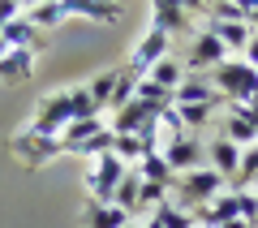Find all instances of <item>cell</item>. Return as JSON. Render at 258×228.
Here are the masks:
<instances>
[{"label": "cell", "instance_id": "24", "mask_svg": "<svg viewBox=\"0 0 258 228\" xmlns=\"http://www.w3.org/2000/svg\"><path fill=\"white\" fill-rule=\"evenodd\" d=\"M232 194H245V185H258V146H245L241 151V168H237V177H232Z\"/></svg>", "mask_w": 258, "mask_h": 228}, {"label": "cell", "instance_id": "40", "mask_svg": "<svg viewBox=\"0 0 258 228\" xmlns=\"http://www.w3.org/2000/svg\"><path fill=\"white\" fill-rule=\"evenodd\" d=\"M220 228H249L245 219H228V224H220Z\"/></svg>", "mask_w": 258, "mask_h": 228}, {"label": "cell", "instance_id": "35", "mask_svg": "<svg viewBox=\"0 0 258 228\" xmlns=\"http://www.w3.org/2000/svg\"><path fill=\"white\" fill-rule=\"evenodd\" d=\"M237 207H241V219L249 228H258V194H237Z\"/></svg>", "mask_w": 258, "mask_h": 228}, {"label": "cell", "instance_id": "37", "mask_svg": "<svg viewBox=\"0 0 258 228\" xmlns=\"http://www.w3.org/2000/svg\"><path fill=\"white\" fill-rule=\"evenodd\" d=\"M241 61H245L249 69H258V35H254V39L245 43V52H241Z\"/></svg>", "mask_w": 258, "mask_h": 228}, {"label": "cell", "instance_id": "6", "mask_svg": "<svg viewBox=\"0 0 258 228\" xmlns=\"http://www.w3.org/2000/svg\"><path fill=\"white\" fill-rule=\"evenodd\" d=\"M125 173H129V168L120 164L116 155H103L99 164L86 173V194H91V202H103V207H108L112 194H116V185L125 181Z\"/></svg>", "mask_w": 258, "mask_h": 228}, {"label": "cell", "instance_id": "32", "mask_svg": "<svg viewBox=\"0 0 258 228\" xmlns=\"http://www.w3.org/2000/svg\"><path fill=\"white\" fill-rule=\"evenodd\" d=\"M220 108V103H185V108H176V117H181V125H207L211 121V112Z\"/></svg>", "mask_w": 258, "mask_h": 228}, {"label": "cell", "instance_id": "12", "mask_svg": "<svg viewBox=\"0 0 258 228\" xmlns=\"http://www.w3.org/2000/svg\"><path fill=\"white\" fill-rule=\"evenodd\" d=\"M185 103H224V99L215 95V86L207 82L203 73H189V78L172 91V108H185Z\"/></svg>", "mask_w": 258, "mask_h": 228}, {"label": "cell", "instance_id": "38", "mask_svg": "<svg viewBox=\"0 0 258 228\" xmlns=\"http://www.w3.org/2000/svg\"><path fill=\"white\" fill-rule=\"evenodd\" d=\"M249 22L258 26V0H249V9H245V26H249Z\"/></svg>", "mask_w": 258, "mask_h": 228}, {"label": "cell", "instance_id": "26", "mask_svg": "<svg viewBox=\"0 0 258 228\" xmlns=\"http://www.w3.org/2000/svg\"><path fill=\"white\" fill-rule=\"evenodd\" d=\"M112 155L120 159V164H134L138 168L142 164V155H147V146H142V138H134V134H116V146H112Z\"/></svg>", "mask_w": 258, "mask_h": 228}, {"label": "cell", "instance_id": "22", "mask_svg": "<svg viewBox=\"0 0 258 228\" xmlns=\"http://www.w3.org/2000/svg\"><path fill=\"white\" fill-rule=\"evenodd\" d=\"M155 86H164V91H176V86L185 82V61H172V56H164V61L155 65V69L147 73Z\"/></svg>", "mask_w": 258, "mask_h": 228}, {"label": "cell", "instance_id": "11", "mask_svg": "<svg viewBox=\"0 0 258 228\" xmlns=\"http://www.w3.org/2000/svg\"><path fill=\"white\" fill-rule=\"evenodd\" d=\"M228 219H241L237 194H215L207 207L194 211V224H203V228H220V224H228Z\"/></svg>", "mask_w": 258, "mask_h": 228}, {"label": "cell", "instance_id": "17", "mask_svg": "<svg viewBox=\"0 0 258 228\" xmlns=\"http://www.w3.org/2000/svg\"><path fill=\"white\" fill-rule=\"evenodd\" d=\"M64 18H91V22H112L120 13V5H99V0H60Z\"/></svg>", "mask_w": 258, "mask_h": 228}, {"label": "cell", "instance_id": "5", "mask_svg": "<svg viewBox=\"0 0 258 228\" xmlns=\"http://www.w3.org/2000/svg\"><path fill=\"white\" fill-rule=\"evenodd\" d=\"M168 52H172V39H168L164 30H155V26H151L147 35H142L138 43H134V56H129V65H125V69L134 73V78H147V73L155 69V65L164 61Z\"/></svg>", "mask_w": 258, "mask_h": 228}, {"label": "cell", "instance_id": "13", "mask_svg": "<svg viewBox=\"0 0 258 228\" xmlns=\"http://www.w3.org/2000/svg\"><path fill=\"white\" fill-rule=\"evenodd\" d=\"M207 159H211L207 168H215L224 181H232V177H237V168H241V146H232L228 138H215V142L207 146Z\"/></svg>", "mask_w": 258, "mask_h": 228}, {"label": "cell", "instance_id": "21", "mask_svg": "<svg viewBox=\"0 0 258 228\" xmlns=\"http://www.w3.org/2000/svg\"><path fill=\"white\" fill-rule=\"evenodd\" d=\"M138 185H142V177L134 173V168H129V173H125V181H120V185H116V194H112V207H120L129 219L138 215Z\"/></svg>", "mask_w": 258, "mask_h": 228}, {"label": "cell", "instance_id": "28", "mask_svg": "<svg viewBox=\"0 0 258 228\" xmlns=\"http://www.w3.org/2000/svg\"><path fill=\"white\" fill-rule=\"evenodd\" d=\"M116 78H120V69H103L99 78H91V86H86V91H91V99H95V108H108V99H112V91H116Z\"/></svg>", "mask_w": 258, "mask_h": 228}, {"label": "cell", "instance_id": "18", "mask_svg": "<svg viewBox=\"0 0 258 228\" xmlns=\"http://www.w3.org/2000/svg\"><path fill=\"white\" fill-rule=\"evenodd\" d=\"M22 18L30 22V26H60L64 22V5L60 0H39V5H22Z\"/></svg>", "mask_w": 258, "mask_h": 228}, {"label": "cell", "instance_id": "10", "mask_svg": "<svg viewBox=\"0 0 258 228\" xmlns=\"http://www.w3.org/2000/svg\"><path fill=\"white\" fill-rule=\"evenodd\" d=\"M185 18H189V5H181V0H155V5H151V26L164 30L168 39L189 30V22H185Z\"/></svg>", "mask_w": 258, "mask_h": 228}, {"label": "cell", "instance_id": "27", "mask_svg": "<svg viewBox=\"0 0 258 228\" xmlns=\"http://www.w3.org/2000/svg\"><path fill=\"white\" fill-rule=\"evenodd\" d=\"M112 146H116V134H112V129H99V134L95 138H86L82 146H74V151H69V155H82V159H91V155H112Z\"/></svg>", "mask_w": 258, "mask_h": 228}, {"label": "cell", "instance_id": "42", "mask_svg": "<svg viewBox=\"0 0 258 228\" xmlns=\"http://www.w3.org/2000/svg\"><path fill=\"white\" fill-rule=\"evenodd\" d=\"M249 108H258V91H254V99H249Z\"/></svg>", "mask_w": 258, "mask_h": 228}, {"label": "cell", "instance_id": "1", "mask_svg": "<svg viewBox=\"0 0 258 228\" xmlns=\"http://www.w3.org/2000/svg\"><path fill=\"white\" fill-rule=\"evenodd\" d=\"M207 82L215 86V95H220L224 103H249L258 91V69H249L241 56H228L224 65H215L211 73H203Z\"/></svg>", "mask_w": 258, "mask_h": 228}, {"label": "cell", "instance_id": "16", "mask_svg": "<svg viewBox=\"0 0 258 228\" xmlns=\"http://www.w3.org/2000/svg\"><path fill=\"white\" fill-rule=\"evenodd\" d=\"M125 224H134V219L125 215L120 207H103V202H86V211H82V228H125Z\"/></svg>", "mask_w": 258, "mask_h": 228}, {"label": "cell", "instance_id": "23", "mask_svg": "<svg viewBox=\"0 0 258 228\" xmlns=\"http://www.w3.org/2000/svg\"><path fill=\"white\" fill-rule=\"evenodd\" d=\"M103 129V121L99 117H91V121H74V125H64V134H60V146H64V155L74 151V146H82L86 138H95Z\"/></svg>", "mask_w": 258, "mask_h": 228}, {"label": "cell", "instance_id": "7", "mask_svg": "<svg viewBox=\"0 0 258 228\" xmlns=\"http://www.w3.org/2000/svg\"><path fill=\"white\" fill-rule=\"evenodd\" d=\"M69 95L64 91H52V95H43L39 99V108H35V134H47V138H60L64 134V125H69Z\"/></svg>", "mask_w": 258, "mask_h": 228}, {"label": "cell", "instance_id": "29", "mask_svg": "<svg viewBox=\"0 0 258 228\" xmlns=\"http://www.w3.org/2000/svg\"><path fill=\"white\" fill-rule=\"evenodd\" d=\"M134 95H138V78H134L129 69H120V78H116V91H112L108 108H112V112H120L125 103H134Z\"/></svg>", "mask_w": 258, "mask_h": 228}, {"label": "cell", "instance_id": "25", "mask_svg": "<svg viewBox=\"0 0 258 228\" xmlns=\"http://www.w3.org/2000/svg\"><path fill=\"white\" fill-rule=\"evenodd\" d=\"M69 117L74 121H91V117H99V108H95V99H91V91H86V86H69ZM74 121H69V125H74Z\"/></svg>", "mask_w": 258, "mask_h": 228}, {"label": "cell", "instance_id": "30", "mask_svg": "<svg viewBox=\"0 0 258 228\" xmlns=\"http://www.w3.org/2000/svg\"><path fill=\"white\" fill-rule=\"evenodd\" d=\"M138 99L142 103H151V108H172V91H164V86H155L151 78H138Z\"/></svg>", "mask_w": 258, "mask_h": 228}, {"label": "cell", "instance_id": "20", "mask_svg": "<svg viewBox=\"0 0 258 228\" xmlns=\"http://www.w3.org/2000/svg\"><path fill=\"white\" fill-rule=\"evenodd\" d=\"M134 173H138L142 181H151V185H164V190H172V185H176V173L168 168L164 155H142V164L134 168Z\"/></svg>", "mask_w": 258, "mask_h": 228}, {"label": "cell", "instance_id": "34", "mask_svg": "<svg viewBox=\"0 0 258 228\" xmlns=\"http://www.w3.org/2000/svg\"><path fill=\"white\" fill-rule=\"evenodd\" d=\"M159 202H168V190H164V185L142 181V185H138V211H142V207H151V211H155Z\"/></svg>", "mask_w": 258, "mask_h": 228}, {"label": "cell", "instance_id": "43", "mask_svg": "<svg viewBox=\"0 0 258 228\" xmlns=\"http://www.w3.org/2000/svg\"><path fill=\"white\" fill-rule=\"evenodd\" d=\"M125 228H138V219H134V224H125Z\"/></svg>", "mask_w": 258, "mask_h": 228}, {"label": "cell", "instance_id": "33", "mask_svg": "<svg viewBox=\"0 0 258 228\" xmlns=\"http://www.w3.org/2000/svg\"><path fill=\"white\" fill-rule=\"evenodd\" d=\"M245 9H249V0H241V5H232V0H215L211 18L215 22H245Z\"/></svg>", "mask_w": 258, "mask_h": 228}, {"label": "cell", "instance_id": "19", "mask_svg": "<svg viewBox=\"0 0 258 228\" xmlns=\"http://www.w3.org/2000/svg\"><path fill=\"white\" fill-rule=\"evenodd\" d=\"M0 35H5V43H9V47H26V52H39V43H43V35H39V26H30L26 18L9 22V26L0 30Z\"/></svg>", "mask_w": 258, "mask_h": 228}, {"label": "cell", "instance_id": "2", "mask_svg": "<svg viewBox=\"0 0 258 228\" xmlns=\"http://www.w3.org/2000/svg\"><path fill=\"white\" fill-rule=\"evenodd\" d=\"M224 185H228V181H224V177L215 173V168H194V173L176 177V185H172V190H176V198H181L176 207L194 215V211H198V207H207V202H211L215 194H224Z\"/></svg>", "mask_w": 258, "mask_h": 228}, {"label": "cell", "instance_id": "31", "mask_svg": "<svg viewBox=\"0 0 258 228\" xmlns=\"http://www.w3.org/2000/svg\"><path fill=\"white\" fill-rule=\"evenodd\" d=\"M155 219L164 228H194V215L189 211H181V207H172V202H159L155 207Z\"/></svg>", "mask_w": 258, "mask_h": 228}, {"label": "cell", "instance_id": "4", "mask_svg": "<svg viewBox=\"0 0 258 228\" xmlns=\"http://www.w3.org/2000/svg\"><path fill=\"white\" fill-rule=\"evenodd\" d=\"M9 151H13V155H18L22 164H26V168H35V164H47V159L64 155L60 138L35 134V129H22V134H13V138H9Z\"/></svg>", "mask_w": 258, "mask_h": 228}, {"label": "cell", "instance_id": "15", "mask_svg": "<svg viewBox=\"0 0 258 228\" xmlns=\"http://www.w3.org/2000/svg\"><path fill=\"white\" fill-rule=\"evenodd\" d=\"M207 35H215V39H220V43H224V52H245V43L254 39L245 22H215V18L207 22Z\"/></svg>", "mask_w": 258, "mask_h": 228}, {"label": "cell", "instance_id": "3", "mask_svg": "<svg viewBox=\"0 0 258 228\" xmlns=\"http://www.w3.org/2000/svg\"><path fill=\"white\" fill-rule=\"evenodd\" d=\"M112 134H134V138H155L159 134V108L142 103L134 95V103H125L120 112H112Z\"/></svg>", "mask_w": 258, "mask_h": 228}, {"label": "cell", "instance_id": "14", "mask_svg": "<svg viewBox=\"0 0 258 228\" xmlns=\"http://www.w3.org/2000/svg\"><path fill=\"white\" fill-rule=\"evenodd\" d=\"M30 78H35V52L9 47V56L0 61V82H30Z\"/></svg>", "mask_w": 258, "mask_h": 228}, {"label": "cell", "instance_id": "36", "mask_svg": "<svg viewBox=\"0 0 258 228\" xmlns=\"http://www.w3.org/2000/svg\"><path fill=\"white\" fill-rule=\"evenodd\" d=\"M22 18V5L18 0H0V30L9 26V22H18Z\"/></svg>", "mask_w": 258, "mask_h": 228}, {"label": "cell", "instance_id": "9", "mask_svg": "<svg viewBox=\"0 0 258 228\" xmlns=\"http://www.w3.org/2000/svg\"><path fill=\"white\" fill-rule=\"evenodd\" d=\"M228 61V52H224V43L215 35H194V43H189V56H185V69H194V73H211L215 65H224Z\"/></svg>", "mask_w": 258, "mask_h": 228}, {"label": "cell", "instance_id": "39", "mask_svg": "<svg viewBox=\"0 0 258 228\" xmlns=\"http://www.w3.org/2000/svg\"><path fill=\"white\" fill-rule=\"evenodd\" d=\"M138 228H164V224H159V219H155V215H151V219H142V224H138Z\"/></svg>", "mask_w": 258, "mask_h": 228}, {"label": "cell", "instance_id": "8", "mask_svg": "<svg viewBox=\"0 0 258 228\" xmlns=\"http://www.w3.org/2000/svg\"><path fill=\"white\" fill-rule=\"evenodd\" d=\"M159 155L168 159V168H172L176 177H185V173H194V168H203L198 159H203L207 151H203V142H198V138H185V134H181V138H168Z\"/></svg>", "mask_w": 258, "mask_h": 228}, {"label": "cell", "instance_id": "41", "mask_svg": "<svg viewBox=\"0 0 258 228\" xmlns=\"http://www.w3.org/2000/svg\"><path fill=\"white\" fill-rule=\"evenodd\" d=\"M5 56H9V43H5V35H0V61H5Z\"/></svg>", "mask_w": 258, "mask_h": 228}]
</instances>
